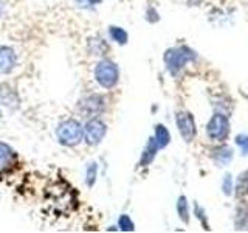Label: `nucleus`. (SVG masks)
I'll return each instance as SVG.
<instances>
[{"mask_svg": "<svg viewBox=\"0 0 248 233\" xmlns=\"http://www.w3.org/2000/svg\"><path fill=\"white\" fill-rule=\"evenodd\" d=\"M56 137H58V142L62 146L73 148L82 142L84 126L76 118H68L65 121L59 123V126L56 129Z\"/></svg>", "mask_w": 248, "mask_h": 233, "instance_id": "nucleus-1", "label": "nucleus"}, {"mask_svg": "<svg viewBox=\"0 0 248 233\" xmlns=\"http://www.w3.org/2000/svg\"><path fill=\"white\" fill-rule=\"evenodd\" d=\"M95 80L103 89H113L120 81V70L113 61L103 59L95 67Z\"/></svg>", "mask_w": 248, "mask_h": 233, "instance_id": "nucleus-2", "label": "nucleus"}, {"mask_svg": "<svg viewBox=\"0 0 248 233\" xmlns=\"http://www.w3.org/2000/svg\"><path fill=\"white\" fill-rule=\"evenodd\" d=\"M196 58L192 50H189L188 47H178V49H170L165 53V62L168 70L172 75H175L178 70H180L186 62L192 61Z\"/></svg>", "mask_w": 248, "mask_h": 233, "instance_id": "nucleus-3", "label": "nucleus"}, {"mask_svg": "<svg viewBox=\"0 0 248 233\" xmlns=\"http://www.w3.org/2000/svg\"><path fill=\"white\" fill-rule=\"evenodd\" d=\"M107 134V126L104 121H101L99 118H90L84 126V138L87 145L96 146L103 142V138Z\"/></svg>", "mask_w": 248, "mask_h": 233, "instance_id": "nucleus-4", "label": "nucleus"}, {"mask_svg": "<svg viewBox=\"0 0 248 233\" xmlns=\"http://www.w3.org/2000/svg\"><path fill=\"white\" fill-rule=\"evenodd\" d=\"M206 132L208 135L213 140H217V142H222L228 137L230 132V121L225 115L216 114L211 120H209L208 126H206Z\"/></svg>", "mask_w": 248, "mask_h": 233, "instance_id": "nucleus-5", "label": "nucleus"}, {"mask_svg": "<svg viewBox=\"0 0 248 233\" xmlns=\"http://www.w3.org/2000/svg\"><path fill=\"white\" fill-rule=\"evenodd\" d=\"M104 111V98L101 95H90L79 101V112L84 116H96Z\"/></svg>", "mask_w": 248, "mask_h": 233, "instance_id": "nucleus-6", "label": "nucleus"}, {"mask_svg": "<svg viewBox=\"0 0 248 233\" xmlns=\"http://www.w3.org/2000/svg\"><path fill=\"white\" fill-rule=\"evenodd\" d=\"M177 128L185 142H191L196 135V121L189 112H178L177 114Z\"/></svg>", "mask_w": 248, "mask_h": 233, "instance_id": "nucleus-7", "label": "nucleus"}, {"mask_svg": "<svg viewBox=\"0 0 248 233\" xmlns=\"http://www.w3.org/2000/svg\"><path fill=\"white\" fill-rule=\"evenodd\" d=\"M17 66V54L13 47L0 45V75H10Z\"/></svg>", "mask_w": 248, "mask_h": 233, "instance_id": "nucleus-8", "label": "nucleus"}, {"mask_svg": "<svg viewBox=\"0 0 248 233\" xmlns=\"http://www.w3.org/2000/svg\"><path fill=\"white\" fill-rule=\"evenodd\" d=\"M17 163V154L10 145L0 142V174L11 171Z\"/></svg>", "mask_w": 248, "mask_h": 233, "instance_id": "nucleus-9", "label": "nucleus"}, {"mask_svg": "<svg viewBox=\"0 0 248 233\" xmlns=\"http://www.w3.org/2000/svg\"><path fill=\"white\" fill-rule=\"evenodd\" d=\"M160 150L157 142H155V138H149V142H147L144 151H143V155H141V160H140V165L141 166H147L149 163L155 159V155H157V151Z\"/></svg>", "mask_w": 248, "mask_h": 233, "instance_id": "nucleus-10", "label": "nucleus"}, {"mask_svg": "<svg viewBox=\"0 0 248 233\" xmlns=\"http://www.w3.org/2000/svg\"><path fill=\"white\" fill-rule=\"evenodd\" d=\"M231 159H232V151L228 146H222V148H219V150L214 151V160L222 166L228 165Z\"/></svg>", "mask_w": 248, "mask_h": 233, "instance_id": "nucleus-11", "label": "nucleus"}, {"mask_svg": "<svg viewBox=\"0 0 248 233\" xmlns=\"http://www.w3.org/2000/svg\"><path fill=\"white\" fill-rule=\"evenodd\" d=\"M154 138H155V142H157L158 148H165L170 140L169 131L163 126V124H157V126H155V137Z\"/></svg>", "mask_w": 248, "mask_h": 233, "instance_id": "nucleus-12", "label": "nucleus"}, {"mask_svg": "<svg viewBox=\"0 0 248 233\" xmlns=\"http://www.w3.org/2000/svg\"><path fill=\"white\" fill-rule=\"evenodd\" d=\"M108 34H110L112 41H115L116 44H120V45L127 44V41H129V34L121 27H113L112 25L110 28H108Z\"/></svg>", "mask_w": 248, "mask_h": 233, "instance_id": "nucleus-13", "label": "nucleus"}, {"mask_svg": "<svg viewBox=\"0 0 248 233\" xmlns=\"http://www.w3.org/2000/svg\"><path fill=\"white\" fill-rule=\"evenodd\" d=\"M96 176H98V163L92 162V163H89L87 171H85V185H87L89 188H92V186L95 185Z\"/></svg>", "mask_w": 248, "mask_h": 233, "instance_id": "nucleus-14", "label": "nucleus"}, {"mask_svg": "<svg viewBox=\"0 0 248 233\" xmlns=\"http://www.w3.org/2000/svg\"><path fill=\"white\" fill-rule=\"evenodd\" d=\"M177 210H178V216H180V219H182L185 224H188V222H189V210H188V200H186L185 196H180V198H178Z\"/></svg>", "mask_w": 248, "mask_h": 233, "instance_id": "nucleus-15", "label": "nucleus"}, {"mask_svg": "<svg viewBox=\"0 0 248 233\" xmlns=\"http://www.w3.org/2000/svg\"><path fill=\"white\" fill-rule=\"evenodd\" d=\"M118 227L123 232H134L135 230V224L132 222V219L127 215H121L118 219Z\"/></svg>", "mask_w": 248, "mask_h": 233, "instance_id": "nucleus-16", "label": "nucleus"}, {"mask_svg": "<svg viewBox=\"0 0 248 233\" xmlns=\"http://www.w3.org/2000/svg\"><path fill=\"white\" fill-rule=\"evenodd\" d=\"M236 143L239 145V148L242 150V154H248V135H237L236 137Z\"/></svg>", "mask_w": 248, "mask_h": 233, "instance_id": "nucleus-17", "label": "nucleus"}, {"mask_svg": "<svg viewBox=\"0 0 248 233\" xmlns=\"http://www.w3.org/2000/svg\"><path fill=\"white\" fill-rule=\"evenodd\" d=\"M231 191H232V181H231V176L227 174V176H225V179H223V193L230 196Z\"/></svg>", "mask_w": 248, "mask_h": 233, "instance_id": "nucleus-18", "label": "nucleus"}, {"mask_svg": "<svg viewBox=\"0 0 248 233\" xmlns=\"http://www.w3.org/2000/svg\"><path fill=\"white\" fill-rule=\"evenodd\" d=\"M78 2V5L79 6H82V3H85L84 6H87V8H90V6H95V5H99L103 0H76Z\"/></svg>", "mask_w": 248, "mask_h": 233, "instance_id": "nucleus-19", "label": "nucleus"}, {"mask_svg": "<svg viewBox=\"0 0 248 233\" xmlns=\"http://www.w3.org/2000/svg\"><path fill=\"white\" fill-rule=\"evenodd\" d=\"M2 13H3V8H2V3H0V16H2Z\"/></svg>", "mask_w": 248, "mask_h": 233, "instance_id": "nucleus-20", "label": "nucleus"}, {"mask_svg": "<svg viewBox=\"0 0 248 233\" xmlns=\"http://www.w3.org/2000/svg\"><path fill=\"white\" fill-rule=\"evenodd\" d=\"M0 114H2V111H0Z\"/></svg>", "mask_w": 248, "mask_h": 233, "instance_id": "nucleus-21", "label": "nucleus"}]
</instances>
